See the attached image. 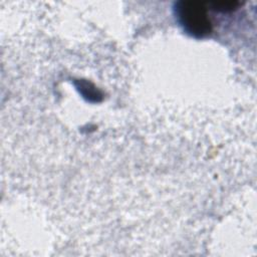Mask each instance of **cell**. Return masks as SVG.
Segmentation results:
<instances>
[{
	"instance_id": "6da1fadb",
	"label": "cell",
	"mask_w": 257,
	"mask_h": 257,
	"mask_svg": "<svg viewBox=\"0 0 257 257\" xmlns=\"http://www.w3.org/2000/svg\"><path fill=\"white\" fill-rule=\"evenodd\" d=\"M177 17L184 29L197 37H203L212 30L207 9L198 1H180L176 4Z\"/></svg>"
}]
</instances>
